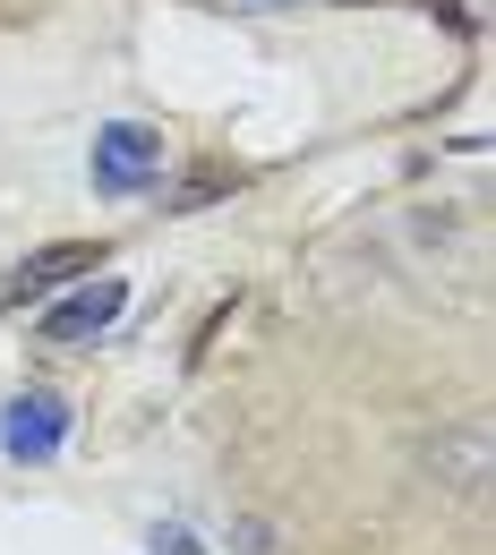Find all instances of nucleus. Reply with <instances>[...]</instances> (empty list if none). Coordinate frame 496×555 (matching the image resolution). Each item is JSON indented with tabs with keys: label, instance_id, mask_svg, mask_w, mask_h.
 <instances>
[{
	"label": "nucleus",
	"instance_id": "nucleus-1",
	"mask_svg": "<svg viewBox=\"0 0 496 555\" xmlns=\"http://www.w3.org/2000/svg\"><path fill=\"white\" fill-rule=\"evenodd\" d=\"M163 129H145V120H112L103 138H94V197H138L163 180Z\"/></svg>",
	"mask_w": 496,
	"mask_h": 555
},
{
	"label": "nucleus",
	"instance_id": "nucleus-2",
	"mask_svg": "<svg viewBox=\"0 0 496 555\" xmlns=\"http://www.w3.org/2000/svg\"><path fill=\"white\" fill-rule=\"evenodd\" d=\"M61 436H69V402L61 393H17L9 418H0V453L9 462H52Z\"/></svg>",
	"mask_w": 496,
	"mask_h": 555
},
{
	"label": "nucleus",
	"instance_id": "nucleus-3",
	"mask_svg": "<svg viewBox=\"0 0 496 555\" xmlns=\"http://www.w3.org/2000/svg\"><path fill=\"white\" fill-rule=\"evenodd\" d=\"M129 308V282H94V291H77V299H61L52 317H43V343H103L112 334V317Z\"/></svg>",
	"mask_w": 496,
	"mask_h": 555
},
{
	"label": "nucleus",
	"instance_id": "nucleus-4",
	"mask_svg": "<svg viewBox=\"0 0 496 555\" xmlns=\"http://www.w3.org/2000/svg\"><path fill=\"white\" fill-rule=\"evenodd\" d=\"M94 266H103V240H61V248H35V257L9 274V291H0V299H35V291H61V282L94 274Z\"/></svg>",
	"mask_w": 496,
	"mask_h": 555
},
{
	"label": "nucleus",
	"instance_id": "nucleus-5",
	"mask_svg": "<svg viewBox=\"0 0 496 555\" xmlns=\"http://www.w3.org/2000/svg\"><path fill=\"white\" fill-rule=\"evenodd\" d=\"M240 555H275V530L266 521H240Z\"/></svg>",
	"mask_w": 496,
	"mask_h": 555
},
{
	"label": "nucleus",
	"instance_id": "nucleus-6",
	"mask_svg": "<svg viewBox=\"0 0 496 555\" xmlns=\"http://www.w3.org/2000/svg\"><path fill=\"white\" fill-rule=\"evenodd\" d=\"M154 547H163V555H198V539H189V530H163Z\"/></svg>",
	"mask_w": 496,
	"mask_h": 555
}]
</instances>
